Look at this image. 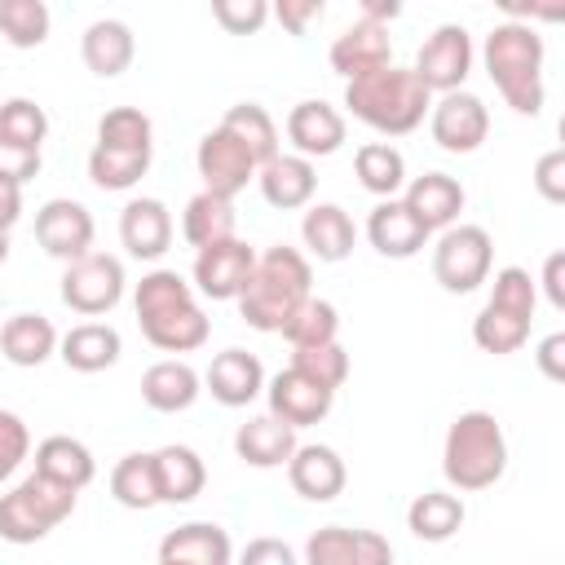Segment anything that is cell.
<instances>
[{"instance_id":"277c9868","label":"cell","mask_w":565,"mask_h":565,"mask_svg":"<svg viewBox=\"0 0 565 565\" xmlns=\"http://www.w3.org/2000/svg\"><path fill=\"white\" fill-rule=\"evenodd\" d=\"M486 75L494 79L499 97L516 115H539L543 110V35L530 22H499L486 35Z\"/></svg>"},{"instance_id":"681fc988","label":"cell","mask_w":565,"mask_h":565,"mask_svg":"<svg viewBox=\"0 0 565 565\" xmlns=\"http://www.w3.org/2000/svg\"><path fill=\"white\" fill-rule=\"evenodd\" d=\"M35 172H40V150H22V146L0 141V177H4V181L26 185Z\"/></svg>"},{"instance_id":"d590c367","label":"cell","mask_w":565,"mask_h":565,"mask_svg":"<svg viewBox=\"0 0 565 565\" xmlns=\"http://www.w3.org/2000/svg\"><path fill=\"white\" fill-rule=\"evenodd\" d=\"M221 128H225L230 137H238V141L252 150L256 168H260V163H269V159L278 154V128H274L269 110H265V106H256V102H238V106H230V110H225V119H221Z\"/></svg>"},{"instance_id":"836d02e7","label":"cell","mask_w":565,"mask_h":565,"mask_svg":"<svg viewBox=\"0 0 565 565\" xmlns=\"http://www.w3.org/2000/svg\"><path fill=\"white\" fill-rule=\"evenodd\" d=\"M463 516H468V512H463V499H459V494L424 490V494H415L411 508H406V530H411L415 539H424V543H446V539L459 534Z\"/></svg>"},{"instance_id":"db71d44e","label":"cell","mask_w":565,"mask_h":565,"mask_svg":"<svg viewBox=\"0 0 565 565\" xmlns=\"http://www.w3.org/2000/svg\"><path fill=\"white\" fill-rule=\"evenodd\" d=\"M543 291H547L552 309H565V252H552L543 260Z\"/></svg>"},{"instance_id":"f907efd6","label":"cell","mask_w":565,"mask_h":565,"mask_svg":"<svg viewBox=\"0 0 565 565\" xmlns=\"http://www.w3.org/2000/svg\"><path fill=\"white\" fill-rule=\"evenodd\" d=\"M238 565H300L296 561V552L282 543V539H252L247 547H243V556H238Z\"/></svg>"},{"instance_id":"6f0895ef","label":"cell","mask_w":565,"mask_h":565,"mask_svg":"<svg viewBox=\"0 0 565 565\" xmlns=\"http://www.w3.org/2000/svg\"><path fill=\"white\" fill-rule=\"evenodd\" d=\"M9 260V230H0V265Z\"/></svg>"},{"instance_id":"f6af8a7d","label":"cell","mask_w":565,"mask_h":565,"mask_svg":"<svg viewBox=\"0 0 565 565\" xmlns=\"http://www.w3.org/2000/svg\"><path fill=\"white\" fill-rule=\"evenodd\" d=\"M291 371H300V375H309L313 384H322V388L335 393V388L349 380V353L340 349V340L318 344V349H291Z\"/></svg>"},{"instance_id":"ffe728a7","label":"cell","mask_w":565,"mask_h":565,"mask_svg":"<svg viewBox=\"0 0 565 565\" xmlns=\"http://www.w3.org/2000/svg\"><path fill=\"white\" fill-rule=\"evenodd\" d=\"M287 481H291V490H296L300 499H309V503H331V499L344 490L349 472H344V459H340L331 446L313 441V446H296V455L287 459Z\"/></svg>"},{"instance_id":"7c38bea8","label":"cell","mask_w":565,"mask_h":565,"mask_svg":"<svg viewBox=\"0 0 565 565\" xmlns=\"http://www.w3.org/2000/svg\"><path fill=\"white\" fill-rule=\"evenodd\" d=\"M300 565H393V543L380 530L322 525L305 539Z\"/></svg>"},{"instance_id":"ba28073f","label":"cell","mask_w":565,"mask_h":565,"mask_svg":"<svg viewBox=\"0 0 565 565\" xmlns=\"http://www.w3.org/2000/svg\"><path fill=\"white\" fill-rule=\"evenodd\" d=\"M124 260L119 256H106V252H88L79 260H71L62 269V305L84 313V318H97V313H110L119 300H124Z\"/></svg>"},{"instance_id":"3957f363","label":"cell","mask_w":565,"mask_h":565,"mask_svg":"<svg viewBox=\"0 0 565 565\" xmlns=\"http://www.w3.org/2000/svg\"><path fill=\"white\" fill-rule=\"evenodd\" d=\"M309 282H313V269L296 247L287 243L265 247L238 296V313L256 331H282L287 318L300 309V300H309Z\"/></svg>"},{"instance_id":"74e56055","label":"cell","mask_w":565,"mask_h":565,"mask_svg":"<svg viewBox=\"0 0 565 565\" xmlns=\"http://www.w3.org/2000/svg\"><path fill=\"white\" fill-rule=\"evenodd\" d=\"M335 335H340V313L331 300H318V296L300 300V309L282 327V340L291 349H318V344H331Z\"/></svg>"},{"instance_id":"ac0fdd59","label":"cell","mask_w":565,"mask_h":565,"mask_svg":"<svg viewBox=\"0 0 565 565\" xmlns=\"http://www.w3.org/2000/svg\"><path fill=\"white\" fill-rule=\"evenodd\" d=\"M119 243L137 260H159L172 247V212L163 199H132L119 212Z\"/></svg>"},{"instance_id":"1f68e13d","label":"cell","mask_w":565,"mask_h":565,"mask_svg":"<svg viewBox=\"0 0 565 565\" xmlns=\"http://www.w3.org/2000/svg\"><path fill=\"white\" fill-rule=\"evenodd\" d=\"M0 353L13 366H44L57 353V331L44 313H13L0 327Z\"/></svg>"},{"instance_id":"b9f144b4","label":"cell","mask_w":565,"mask_h":565,"mask_svg":"<svg viewBox=\"0 0 565 565\" xmlns=\"http://www.w3.org/2000/svg\"><path fill=\"white\" fill-rule=\"evenodd\" d=\"M154 128L150 115L137 106H115L97 119V146H115V150H154Z\"/></svg>"},{"instance_id":"603a6c76","label":"cell","mask_w":565,"mask_h":565,"mask_svg":"<svg viewBox=\"0 0 565 565\" xmlns=\"http://www.w3.org/2000/svg\"><path fill=\"white\" fill-rule=\"evenodd\" d=\"M366 238H371V247H375L380 256L406 260V256H415V252L428 243V230L406 212L402 199H380V203L371 207V216H366Z\"/></svg>"},{"instance_id":"2e32d148","label":"cell","mask_w":565,"mask_h":565,"mask_svg":"<svg viewBox=\"0 0 565 565\" xmlns=\"http://www.w3.org/2000/svg\"><path fill=\"white\" fill-rule=\"evenodd\" d=\"M327 62H331V71L344 75V79H362V75H371V71L393 66V40H388V26L358 18L353 26H344V31L335 35Z\"/></svg>"},{"instance_id":"4dcf8cb0","label":"cell","mask_w":565,"mask_h":565,"mask_svg":"<svg viewBox=\"0 0 565 565\" xmlns=\"http://www.w3.org/2000/svg\"><path fill=\"white\" fill-rule=\"evenodd\" d=\"M300 238H305V247H309L318 260L335 265V260H344V256L353 252L358 230H353V216H349L340 203H313V207L305 212V221H300Z\"/></svg>"},{"instance_id":"f546056e","label":"cell","mask_w":565,"mask_h":565,"mask_svg":"<svg viewBox=\"0 0 565 565\" xmlns=\"http://www.w3.org/2000/svg\"><path fill=\"white\" fill-rule=\"evenodd\" d=\"M234 230H238L234 199H221V194L199 190V194L185 203V212H181V238H185L194 252L216 247V243H225V238H238Z\"/></svg>"},{"instance_id":"30bf717a","label":"cell","mask_w":565,"mask_h":565,"mask_svg":"<svg viewBox=\"0 0 565 565\" xmlns=\"http://www.w3.org/2000/svg\"><path fill=\"white\" fill-rule=\"evenodd\" d=\"M194 168H199V177H203V190L207 194H221V199H234L238 190H247V181H256V159H252V150L238 141V137H230L221 124L212 128V132H203V141H199V150H194Z\"/></svg>"},{"instance_id":"bcb514c9","label":"cell","mask_w":565,"mask_h":565,"mask_svg":"<svg viewBox=\"0 0 565 565\" xmlns=\"http://www.w3.org/2000/svg\"><path fill=\"white\" fill-rule=\"evenodd\" d=\"M212 18L230 35H256L269 18V4L265 0H212Z\"/></svg>"},{"instance_id":"7dc6e473","label":"cell","mask_w":565,"mask_h":565,"mask_svg":"<svg viewBox=\"0 0 565 565\" xmlns=\"http://www.w3.org/2000/svg\"><path fill=\"white\" fill-rule=\"evenodd\" d=\"M26 455H31V433H26L22 415L0 411V481H9Z\"/></svg>"},{"instance_id":"11a10c76","label":"cell","mask_w":565,"mask_h":565,"mask_svg":"<svg viewBox=\"0 0 565 565\" xmlns=\"http://www.w3.org/2000/svg\"><path fill=\"white\" fill-rule=\"evenodd\" d=\"M18 216H22V185L0 177V230H13Z\"/></svg>"},{"instance_id":"ab89813d","label":"cell","mask_w":565,"mask_h":565,"mask_svg":"<svg viewBox=\"0 0 565 565\" xmlns=\"http://www.w3.org/2000/svg\"><path fill=\"white\" fill-rule=\"evenodd\" d=\"M53 13L44 0H0V35L13 49H40L49 40Z\"/></svg>"},{"instance_id":"f1b7e54d","label":"cell","mask_w":565,"mask_h":565,"mask_svg":"<svg viewBox=\"0 0 565 565\" xmlns=\"http://www.w3.org/2000/svg\"><path fill=\"white\" fill-rule=\"evenodd\" d=\"M150 463H154L159 503H190L207 486V468H203L199 450H190V446H159L150 455Z\"/></svg>"},{"instance_id":"60d3db41","label":"cell","mask_w":565,"mask_h":565,"mask_svg":"<svg viewBox=\"0 0 565 565\" xmlns=\"http://www.w3.org/2000/svg\"><path fill=\"white\" fill-rule=\"evenodd\" d=\"M472 340H477L481 353L503 358V353H516V349L530 340V322L516 318V313H503V309L486 305V309L472 318Z\"/></svg>"},{"instance_id":"5bb4252c","label":"cell","mask_w":565,"mask_h":565,"mask_svg":"<svg viewBox=\"0 0 565 565\" xmlns=\"http://www.w3.org/2000/svg\"><path fill=\"white\" fill-rule=\"evenodd\" d=\"M256 252L243 238H225L216 247H203L194 256V291H203L207 300H238L247 278H252Z\"/></svg>"},{"instance_id":"816d5d0a","label":"cell","mask_w":565,"mask_h":565,"mask_svg":"<svg viewBox=\"0 0 565 565\" xmlns=\"http://www.w3.org/2000/svg\"><path fill=\"white\" fill-rule=\"evenodd\" d=\"M291 35H305L309 31V22H318L322 18V0H282V4H274L269 9Z\"/></svg>"},{"instance_id":"e575fe53","label":"cell","mask_w":565,"mask_h":565,"mask_svg":"<svg viewBox=\"0 0 565 565\" xmlns=\"http://www.w3.org/2000/svg\"><path fill=\"white\" fill-rule=\"evenodd\" d=\"M353 172H358L362 190H371V194H380V199H393V194L406 185V159H402V150L388 146V141H366V146H358Z\"/></svg>"},{"instance_id":"8d00e7d4","label":"cell","mask_w":565,"mask_h":565,"mask_svg":"<svg viewBox=\"0 0 565 565\" xmlns=\"http://www.w3.org/2000/svg\"><path fill=\"white\" fill-rule=\"evenodd\" d=\"M146 172H150V150H115V146L88 150V181L97 190H132Z\"/></svg>"},{"instance_id":"d4e9b609","label":"cell","mask_w":565,"mask_h":565,"mask_svg":"<svg viewBox=\"0 0 565 565\" xmlns=\"http://www.w3.org/2000/svg\"><path fill=\"white\" fill-rule=\"evenodd\" d=\"M159 561H177V565H230L234 561V547H230V534L216 521H185V525H177V530L163 534Z\"/></svg>"},{"instance_id":"f5cc1de1","label":"cell","mask_w":565,"mask_h":565,"mask_svg":"<svg viewBox=\"0 0 565 565\" xmlns=\"http://www.w3.org/2000/svg\"><path fill=\"white\" fill-rule=\"evenodd\" d=\"M534 358H539V371H543L547 380H565V335H561V331L543 335Z\"/></svg>"},{"instance_id":"4fadbf2b","label":"cell","mask_w":565,"mask_h":565,"mask_svg":"<svg viewBox=\"0 0 565 565\" xmlns=\"http://www.w3.org/2000/svg\"><path fill=\"white\" fill-rule=\"evenodd\" d=\"M35 243L53 260H79L93 252V212L75 199H49L35 212Z\"/></svg>"},{"instance_id":"44dd1931","label":"cell","mask_w":565,"mask_h":565,"mask_svg":"<svg viewBox=\"0 0 565 565\" xmlns=\"http://www.w3.org/2000/svg\"><path fill=\"white\" fill-rule=\"evenodd\" d=\"M402 203H406V212H411L428 234H433V230H450V225L459 221V212H463V185H459L455 177H446V172H424V177H415V181L406 185Z\"/></svg>"},{"instance_id":"484cf974","label":"cell","mask_w":565,"mask_h":565,"mask_svg":"<svg viewBox=\"0 0 565 565\" xmlns=\"http://www.w3.org/2000/svg\"><path fill=\"white\" fill-rule=\"evenodd\" d=\"M296 428H287L282 419H274L269 411L265 415H252L247 424H238L234 433V455L252 468H282L291 455H296Z\"/></svg>"},{"instance_id":"9a60e30c","label":"cell","mask_w":565,"mask_h":565,"mask_svg":"<svg viewBox=\"0 0 565 565\" xmlns=\"http://www.w3.org/2000/svg\"><path fill=\"white\" fill-rule=\"evenodd\" d=\"M265 397H269V415L282 419L287 428L322 424V419L331 415V402H335L331 388L313 384L309 375H300V371H291V366H282V371L265 384Z\"/></svg>"},{"instance_id":"680465c9","label":"cell","mask_w":565,"mask_h":565,"mask_svg":"<svg viewBox=\"0 0 565 565\" xmlns=\"http://www.w3.org/2000/svg\"><path fill=\"white\" fill-rule=\"evenodd\" d=\"M159 565H177V561H159Z\"/></svg>"},{"instance_id":"d6986e66","label":"cell","mask_w":565,"mask_h":565,"mask_svg":"<svg viewBox=\"0 0 565 565\" xmlns=\"http://www.w3.org/2000/svg\"><path fill=\"white\" fill-rule=\"evenodd\" d=\"M203 384H207V393H212L221 406H234V411H238V406H247V402H256V397L265 393V366H260V358L247 353V349H221V353L212 358Z\"/></svg>"},{"instance_id":"8fae6325","label":"cell","mask_w":565,"mask_h":565,"mask_svg":"<svg viewBox=\"0 0 565 565\" xmlns=\"http://www.w3.org/2000/svg\"><path fill=\"white\" fill-rule=\"evenodd\" d=\"M428 132L446 154H472L490 137V110L477 93H446L428 110Z\"/></svg>"},{"instance_id":"c3c4849f","label":"cell","mask_w":565,"mask_h":565,"mask_svg":"<svg viewBox=\"0 0 565 565\" xmlns=\"http://www.w3.org/2000/svg\"><path fill=\"white\" fill-rule=\"evenodd\" d=\"M534 190L547 203H565V150H547L534 163Z\"/></svg>"},{"instance_id":"7bdbcfd3","label":"cell","mask_w":565,"mask_h":565,"mask_svg":"<svg viewBox=\"0 0 565 565\" xmlns=\"http://www.w3.org/2000/svg\"><path fill=\"white\" fill-rule=\"evenodd\" d=\"M44 137H49V115H44V106H35L31 97H9V102H0V141L22 146V150H40Z\"/></svg>"},{"instance_id":"7402d4cb","label":"cell","mask_w":565,"mask_h":565,"mask_svg":"<svg viewBox=\"0 0 565 565\" xmlns=\"http://www.w3.org/2000/svg\"><path fill=\"white\" fill-rule=\"evenodd\" d=\"M256 185H260V194H265L269 207L296 212V207H309V199H313V190H318V172H313V163L300 159V154H274L269 163H260Z\"/></svg>"},{"instance_id":"7a4b0ae2","label":"cell","mask_w":565,"mask_h":565,"mask_svg":"<svg viewBox=\"0 0 565 565\" xmlns=\"http://www.w3.org/2000/svg\"><path fill=\"white\" fill-rule=\"evenodd\" d=\"M344 106L366 128H375L384 137H402V132H415L424 124V115L433 110V93L415 79L411 66H384V71H371L362 79H349Z\"/></svg>"},{"instance_id":"f35d334b","label":"cell","mask_w":565,"mask_h":565,"mask_svg":"<svg viewBox=\"0 0 565 565\" xmlns=\"http://www.w3.org/2000/svg\"><path fill=\"white\" fill-rule=\"evenodd\" d=\"M110 494L115 503L132 508V512H146V508H159V490H154V463L150 455H124L110 472Z\"/></svg>"},{"instance_id":"5b68a950","label":"cell","mask_w":565,"mask_h":565,"mask_svg":"<svg viewBox=\"0 0 565 565\" xmlns=\"http://www.w3.org/2000/svg\"><path fill=\"white\" fill-rule=\"evenodd\" d=\"M441 472L455 490H490L508 472V437L503 424L490 411H463L446 428L441 446Z\"/></svg>"},{"instance_id":"4316f807","label":"cell","mask_w":565,"mask_h":565,"mask_svg":"<svg viewBox=\"0 0 565 565\" xmlns=\"http://www.w3.org/2000/svg\"><path fill=\"white\" fill-rule=\"evenodd\" d=\"M132 53H137L132 26L119 22V18H97V22H88V31H84V40H79L84 66H88L93 75H102V79L124 75L128 62H132Z\"/></svg>"},{"instance_id":"ee69618b","label":"cell","mask_w":565,"mask_h":565,"mask_svg":"<svg viewBox=\"0 0 565 565\" xmlns=\"http://www.w3.org/2000/svg\"><path fill=\"white\" fill-rule=\"evenodd\" d=\"M486 305H494V309H503V313H516V318L534 322L539 287H534L530 269H521V265L499 269V274H494V282H490V300H486Z\"/></svg>"},{"instance_id":"9f6ffc18","label":"cell","mask_w":565,"mask_h":565,"mask_svg":"<svg viewBox=\"0 0 565 565\" xmlns=\"http://www.w3.org/2000/svg\"><path fill=\"white\" fill-rule=\"evenodd\" d=\"M397 13H402V4H397V0H362V18H366V22L388 26Z\"/></svg>"},{"instance_id":"6da1fadb","label":"cell","mask_w":565,"mask_h":565,"mask_svg":"<svg viewBox=\"0 0 565 565\" xmlns=\"http://www.w3.org/2000/svg\"><path fill=\"white\" fill-rule=\"evenodd\" d=\"M132 305H137V322H141V335L163 349V353H194L207 344L212 335V322L207 313L199 309V296L194 287L177 274V269H150L137 291H132Z\"/></svg>"},{"instance_id":"d6a6232c","label":"cell","mask_w":565,"mask_h":565,"mask_svg":"<svg viewBox=\"0 0 565 565\" xmlns=\"http://www.w3.org/2000/svg\"><path fill=\"white\" fill-rule=\"evenodd\" d=\"M35 472L49 477V481H57V486L84 490V486L97 477V459H93V450H88L84 441L57 433V437H44V441L35 446Z\"/></svg>"},{"instance_id":"8992f818","label":"cell","mask_w":565,"mask_h":565,"mask_svg":"<svg viewBox=\"0 0 565 565\" xmlns=\"http://www.w3.org/2000/svg\"><path fill=\"white\" fill-rule=\"evenodd\" d=\"M75 499H79V490L57 486L40 472L22 477L9 494H0V539L13 543V547L49 539L75 512Z\"/></svg>"},{"instance_id":"9c48e42d","label":"cell","mask_w":565,"mask_h":565,"mask_svg":"<svg viewBox=\"0 0 565 565\" xmlns=\"http://www.w3.org/2000/svg\"><path fill=\"white\" fill-rule=\"evenodd\" d=\"M415 79L428 88V93H459L468 71H472V35L459 26V22H441L415 53Z\"/></svg>"},{"instance_id":"52a82bcc","label":"cell","mask_w":565,"mask_h":565,"mask_svg":"<svg viewBox=\"0 0 565 565\" xmlns=\"http://www.w3.org/2000/svg\"><path fill=\"white\" fill-rule=\"evenodd\" d=\"M490 260H494V243L481 225H450L433 247V278L441 282V291L468 296L490 278Z\"/></svg>"},{"instance_id":"cb8c5ba5","label":"cell","mask_w":565,"mask_h":565,"mask_svg":"<svg viewBox=\"0 0 565 565\" xmlns=\"http://www.w3.org/2000/svg\"><path fill=\"white\" fill-rule=\"evenodd\" d=\"M199 393H203V380H199V371H194L190 362H181V358H163V362L146 366V375H141V402H146L150 411H159V415L190 411V406L199 402Z\"/></svg>"},{"instance_id":"e0dca14e","label":"cell","mask_w":565,"mask_h":565,"mask_svg":"<svg viewBox=\"0 0 565 565\" xmlns=\"http://www.w3.org/2000/svg\"><path fill=\"white\" fill-rule=\"evenodd\" d=\"M344 115L335 110V106H327V102H318V97H309V102H296L291 106V115H287V141L296 146V154L300 159H327V154H335L340 146H344Z\"/></svg>"},{"instance_id":"83f0119b","label":"cell","mask_w":565,"mask_h":565,"mask_svg":"<svg viewBox=\"0 0 565 565\" xmlns=\"http://www.w3.org/2000/svg\"><path fill=\"white\" fill-rule=\"evenodd\" d=\"M119 353H124V340L110 322H79L57 340V358L71 371H84V375H97V371L115 366Z\"/></svg>"}]
</instances>
